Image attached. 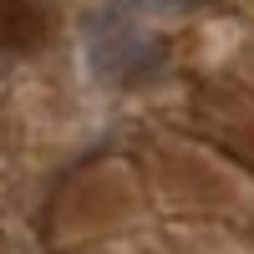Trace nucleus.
Here are the masks:
<instances>
[{"label": "nucleus", "mask_w": 254, "mask_h": 254, "mask_svg": "<svg viewBox=\"0 0 254 254\" xmlns=\"http://www.w3.org/2000/svg\"><path fill=\"white\" fill-rule=\"evenodd\" d=\"M46 0H0V41L5 46H31L46 36Z\"/></svg>", "instance_id": "1"}]
</instances>
